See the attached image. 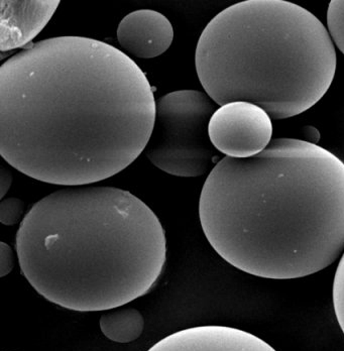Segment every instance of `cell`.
I'll return each mask as SVG.
<instances>
[{
    "mask_svg": "<svg viewBox=\"0 0 344 351\" xmlns=\"http://www.w3.org/2000/svg\"><path fill=\"white\" fill-rule=\"evenodd\" d=\"M12 183V176L10 171L5 168H1L0 171V197L3 198L10 190Z\"/></svg>",
    "mask_w": 344,
    "mask_h": 351,
    "instance_id": "9a60e30c",
    "label": "cell"
},
{
    "mask_svg": "<svg viewBox=\"0 0 344 351\" xmlns=\"http://www.w3.org/2000/svg\"><path fill=\"white\" fill-rule=\"evenodd\" d=\"M147 351H277L262 338L234 327L205 325L167 336Z\"/></svg>",
    "mask_w": 344,
    "mask_h": 351,
    "instance_id": "52a82bcc",
    "label": "cell"
},
{
    "mask_svg": "<svg viewBox=\"0 0 344 351\" xmlns=\"http://www.w3.org/2000/svg\"><path fill=\"white\" fill-rule=\"evenodd\" d=\"M327 25L333 43L344 53V0H332L329 3Z\"/></svg>",
    "mask_w": 344,
    "mask_h": 351,
    "instance_id": "8fae6325",
    "label": "cell"
},
{
    "mask_svg": "<svg viewBox=\"0 0 344 351\" xmlns=\"http://www.w3.org/2000/svg\"><path fill=\"white\" fill-rule=\"evenodd\" d=\"M203 232L225 262L256 277L295 280L344 254V162L295 138L213 167L199 200Z\"/></svg>",
    "mask_w": 344,
    "mask_h": 351,
    "instance_id": "7a4b0ae2",
    "label": "cell"
},
{
    "mask_svg": "<svg viewBox=\"0 0 344 351\" xmlns=\"http://www.w3.org/2000/svg\"><path fill=\"white\" fill-rule=\"evenodd\" d=\"M16 263L14 250L5 243H0V277L3 278L12 273Z\"/></svg>",
    "mask_w": 344,
    "mask_h": 351,
    "instance_id": "5bb4252c",
    "label": "cell"
},
{
    "mask_svg": "<svg viewBox=\"0 0 344 351\" xmlns=\"http://www.w3.org/2000/svg\"><path fill=\"white\" fill-rule=\"evenodd\" d=\"M173 38L172 23L156 10L132 12L117 27V40L121 46L140 59L159 57L170 48Z\"/></svg>",
    "mask_w": 344,
    "mask_h": 351,
    "instance_id": "ba28073f",
    "label": "cell"
},
{
    "mask_svg": "<svg viewBox=\"0 0 344 351\" xmlns=\"http://www.w3.org/2000/svg\"><path fill=\"white\" fill-rule=\"evenodd\" d=\"M333 307L337 322L344 334V254L339 261L332 288Z\"/></svg>",
    "mask_w": 344,
    "mask_h": 351,
    "instance_id": "7c38bea8",
    "label": "cell"
},
{
    "mask_svg": "<svg viewBox=\"0 0 344 351\" xmlns=\"http://www.w3.org/2000/svg\"><path fill=\"white\" fill-rule=\"evenodd\" d=\"M209 136L215 149L226 157H254L272 143V117L251 102H230L213 113Z\"/></svg>",
    "mask_w": 344,
    "mask_h": 351,
    "instance_id": "8992f818",
    "label": "cell"
},
{
    "mask_svg": "<svg viewBox=\"0 0 344 351\" xmlns=\"http://www.w3.org/2000/svg\"><path fill=\"white\" fill-rule=\"evenodd\" d=\"M198 78L218 104L251 102L273 119L305 112L336 72L334 43L319 19L285 0H245L225 8L201 34Z\"/></svg>",
    "mask_w": 344,
    "mask_h": 351,
    "instance_id": "277c9868",
    "label": "cell"
},
{
    "mask_svg": "<svg viewBox=\"0 0 344 351\" xmlns=\"http://www.w3.org/2000/svg\"><path fill=\"white\" fill-rule=\"evenodd\" d=\"M25 212V203L19 198L3 199L0 203V221L6 226L18 223Z\"/></svg>",
    "mask_w": 344,
    "mask_h": 351,
    "instance_id": "4fadbf2b",
    "label": "cell"
},
{
    "mask_svg": "<svg viewBox=\"0 0 344 351\" xmlns=\"http://www.w3.org/2000/svg\"><path fill=\"white\" fill-rule=\"evenodd\" d=\"M156 102L145 73L115 47L84 36L40 40L0 68V154L44 183L103 181L145 151Z\"/></svg>",
    "mask_w": 344,
    "mask_h": 351,
    "instance_id": "6da1fadb",
    "label": "cell"
},
{
    "mask_svg": "<svg viewBox=\"0 0 344 351\" xmlns=\"http://www.w3.org/2000/svg\"><path fill=\"white\" fill-rule=\"evenodd\" d=\"M16 245L36 292L77 312L108 311L145 296L167 261L159 218L113 187H68L40 199L21 221Z\"/></svg>",
    "mask_w": 344,
    "mask_h": 351,
    "instance_id": "3957f363",
    "label": "cell"
},
{
    "mask_svg": "<svg viewBox=\"0 0 344 351\" xmlns=\"http://www.w3.org/2000/svg\"><path fill=\"white\" fill-rule=\"evenodd\" d=\"M60 1L2 0L0 8V50L1 52L27 46L54 16Z\"/></svg>",
    "mask_w": 344,
    "mask_h": 351,
    "instance_id": "9c48e42d",
    "label": "cell"
},
{
    "mask_svg": "<svg viewBox=\"0 0 344 351\" xmlns=\"http://www.w3.org/2000/svg\"><path fill=\"white\" fill-rule=\"evenodd\" d=\"M215 102L198 90L171 92L156 102V119L145 152L153 166L177 177H199L217 158L209 136Z\"/></svg>",
    "mask_w": 344,
    "mask_h": 351,
    "instance_id": "5b68a950",
    "label": "cell"
},
{
    "mask_svg": "<svg viewBox=\"0 0 344 351\" xmlns=\"http://www.w3.org/2000/svg\"><path fill=\"white\" fill-rule=\"evenodd\" d=\"M119 308L100 317V329L111 341L130 343L144 332V316L134 308Z\"/></svg>",
    "mask_w": 344,
    "mask_h": 351,
    "instance_id": "30bf717a",
    "label": "cell"
}]
</instances>
